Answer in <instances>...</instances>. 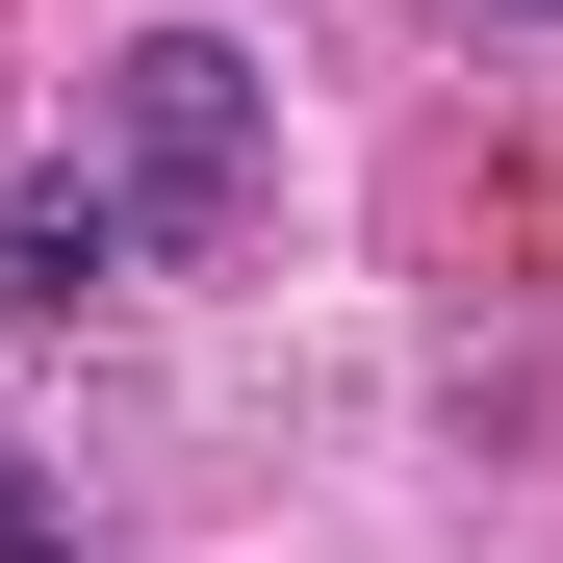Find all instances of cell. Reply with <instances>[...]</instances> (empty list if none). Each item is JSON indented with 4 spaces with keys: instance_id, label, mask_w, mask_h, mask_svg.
Returning a JSON list of instances; mask_svg holds the SVG:
<instances>
[{
    "instance_id": "6da1fadb",
    "label": "cell",
    "mask_w": 563,
    "mask_h": 563,
    "mask_svg": "<svg viewBox=\"0 0 563 563\" xmlns=\"http://www.w3.org/2000/svg\"><path fill=\"white\" fill-rule=\"evenodd\" d=\"M103 179H129L154 256H206V231L256 206V52H231V26H129V52H103Z\"/></svg>"
},
{
    "instance_id": "7a4b0ae2",
    "label": "cell",
    "mask_w": 563,
    "mask_h": 563,
    "mask_svg": "<svg viewBox=\"0 0 563 563\" xmlns=\"http://www.w3.org/2000/svg\"><path fill=\"white\" fill-rule=\"evenodd\" d=\"M129 256H154V231H129V179H103V154H26V206H0V308H26V333H77Z\"/></svg>"
},
{
    "instance_id": "3957f363",
    "label": "cell",
    "mask_w": 563,
    "mask_h": 563,
    "mask_svg": "<svg viewBox=\"0 0 563 563\" xmlns=\"http://www.w3.org/2000/svg\"><path fill=\"white\" fill-rule=\"evenodd\" d=\"M52 538H77V487H52L26 435H0V563H52Z\"/></svg>"
},
{
    "instance_id": "277c9868",
    "label": "cell",
    "mask_w": 563,
    "mask_h": 563,
    "mask_svg": "<svg viewBox=\"0 0 563 563\" xmlns=\"http://www.w3.org/2000/svg\"><path fill=\"white\" fill-rule=\"evenodd\" d=\"M461 26H563V0H461Z\"/></svg>"
}]
</instances>
